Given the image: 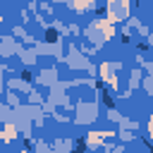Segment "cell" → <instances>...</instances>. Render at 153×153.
Instances as JSON below:
<instances>
[{"mask_svg": "<svg viewBox=\"0 0 153 153\" xmlns=\"http://www.w3.org/2000/svg\"><path fill=\"white\" fill-rule=\"evenodd\" d=\"M55 36H57V33H55V29H48V31H45V41H48V43H53V41H55Z\"/></svg>", "mask_w": 153, "mask_h": 153, "instance_id": "6da1fadb", "label": "cell"}, {"mask_svg": "<svg viewBox=\"0 0 153 153\" xmlns=\"http://www.w3.org/2000/svg\"><path fill=\"white\" fill-rule=\"evenodd\" d=\"M81 151H84V139H81V141L74 146V153H81Z\"/></svg>", "mask_w": 153, "mask_h": 153, "instance_id": "7a4b0ae2", "label": "cell"}, {"mask_svg": "<svg viewBox=\"0 0 153 153\" xmlns=\"http://www.w3.org/2000/svg\"><path fill=\"white\" fill-rule=\"evenodd\" d=\"M151 153H153V148H151Z\"/></svg>", "mask_w": 153, "mask_h": 153, "instance_id": "3957f363", "label": "cell"}]
</instances>
